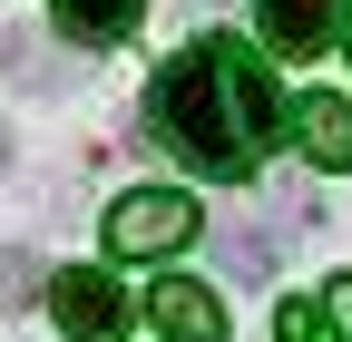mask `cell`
I'll list each match as a JSON object with an SVG mask.
<instances>
[{"label":"cell","instance_id":"obj_7","mask_svg":"<svg viewBox=\"0 0 352 342\" xmlns=\"http://www.w3.org/2000/svg\"><path fill=\"white\" fill-rule=\"evenodd\" d=\"M294 137H303V157H314V166H352V98H303L294 108Z\"/></svg>","mask_w":352,"mask_h":342},{"label":"cell","instance_id":"obj_3","mask_svg":"<svg viewBox=\"0 0 352 342\" xmlns=\"http://www.w3.org/2000/svg\"><path fill=\"white\" fill-rule=\"evenodd\" d=\"M50 323H59L69 342H118V323H127V293H118V274H98V264H69V274H50Z\"/></svg>","mask_w":352,"mask_h":342},{"label":"cell","instance_id":"obj_10","mask_svg":"<svg viewBox=\"0 0 352 342\" xmlns=\"http://www.w3.org/2000/svg\"><path fill=\"white\" fill-rule=\"evenodd\" d=\"M274 323H284V342H342V332L323 323V304H284Z\"/></svg>","mask_w":352,"mask_h":342},{"label":"cell","instance_id":"obj_4","mask_svg":"<svg viewBox=\"0 0 352 342\" xmlns=\"http://www.w3.org/2000/svg\"><path fill=\"white\" fill-rule=\"evenodd\" d=\"M333 10H342V0H254V30H264L274 59H323L333 30H342Z\"/></svg>","mask_w":352,"mask_h":342},{"label":"cell","instance_id":"obj_6","mask_svg":"<svg viewBox=\"0 0 352 342\" xmlns=\"http://www.w3.org/2000/svg\"><path fill=\"white\" fill-rule=\"evenodd\" d=\"M274 225H264V216H226V225H215V264H226L235 284H274Z\"/></svg>","mask_w":352,"mask_h":342},{"label":"cell","instance_id":"obj_1","mask_svg":"<svg viewBox=\"0 0 352 342\" xmlns=\"http://www.w3.org/2000/svg\"><path fill=\"white\" fill-rule=\"evenodd\" d=\"M147 117H157V137L186 157L196 176H254V157L274 147V127H284V98H274V78L254 69V49L196 39V49H176L157 69Z\"/></svg>","mask_w":352,"mask_h":342},{"label":"cell","instance_id":"obj_8","mask_svg":"<svg viewBox=\"0 0 352 342\" xmlns=\"http://www.w3.org/2000/svg\"><path fill=\"white\" fill-rule=\"evenodd\" d=\"M138 10H147V0H59V30L78 39V49H108V39L138 30Z\"/></svg>","mask_w":352,"mask_h":342},{"label":"cell","instance_id":"obj_9","mask_svg":"<svg viewBox=\"0 0 352 342\" xmlns=\"http://www.w3.org/2000/svg\"><path fill=\"white\" fill-rule=\"evenodd\" d=\"M30 293H39V264L20 244H0V304H30Z\"/></svg>","mask_w":352,"mask_h":342},{"label":"cell","instance_id":"obj_5","mask_svg":"<svg viewBox=\"0 0 352 342\" xmlns=\"http://www.w3.org/2000/svg\"><path fill=\"white\" fill-rule=\"evenodd\" d=\"M147 323H157L166 342H226V304H215L206 284H186V274H157V293H147Z\"/></svg>","mask_w":352,"mask_h":342},{"label":"cell","instance_id":"obj_2","mask_svg":"<svg viewBox=\"0 0 352 342\" xmlns=\"http://www.w3.org/2000/svg\"><path fill=\"white\" fill-rule=\"evenodd\" d=\"M108 244L118 254H176V244H196V205L176 186H138L108 205Z\"/></svg>","mask_w":352,"mask_h":342},{"label":"cell","instance_id":"obj_11","mask_svg":"<svg viewBox=\"0 0 352 342\" xmlns=\"http://www.w3.org/2000/svg\"><path fill=\"white\" fill-rule=\"evenodd\" d=\"M323 323L352 342V274H333V284H323Z\"/></svg>","mask_w":352,"mask_h":342},{"label":"cell","instance_id":"obj_12","mask_svg":"<svg viewBox=\"0 0 352 342\" xmlns=\"http://www.w3.org/2000/svg\"><path fill=\"white\" fill-rule=\"evenodd\" d=\"M0 166H10V127H0Z\"/></svg>","mask_w":352,"mask_h":342}]
</instances>
